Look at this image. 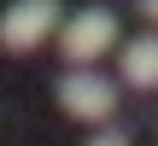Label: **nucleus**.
Wrapping results in <instances>:
<instances>
[{"label": "nucleus", "instance_id": "f257e3e1", "mask_svg": "<svg viewBox=\"0 0 158 146\" xmlns=\"http://www.w3.org/2000/svg\"><path fill=\"white\" fill-rule=\"evenodd\" d=\"M53 94H59L64 117H76V123H106V117L117 111V82L100 76L94 64H70V70L53 82Z\"/></svg>", "mask_w": 158, "mask_h": 146}, {"label": "nucleus", "instance_id": "f03ea898", "mask_svg": "<svg viewBox=\"0 0 158 146\" xmlns=\"http://www.w3.org/2000/svg\"><path fill=\"white\" fill-rule=\"evenodd\" d=\"M117 47V12H106V6H82L76 18H64V29H59V53L70 59V64H94V59H106Z\"/></svg>", "mask_w": 158, "mask_h": 146}, {"label": "nucleus", "instance_id": "7ed1b4c3", "mask_svg": "<svg viewBox=\"0 0 158 146\" xmlns=\"http://www.w3.org/2000/svg\"><path fill=\"white\" fill-rule=\"evenodd\" d=\"M59 29V0H18L12 12H0V47L6 53H29Z\"/></svg>", "mask_w": 158, "mask_h": 146}, {"label": "nucleus", "instance_id": "20e7f679", "mask_svg": "<svg viewBox=\"0 0 158 146\" xmlns=\"http://www.w3.org/2000/svg\"><path fill=\"white\" fill-rule=\"evenodd\" d=\"M123 53V82L129 88H158V29H147V35H135L129 47H117Z\"/></svg>", "mask_w": 158, "mask_h": 146}, {"label": "nucleus", "instance_id": "39448f33", "mask_svg": "<svg viewBox=\"0 0 158 146\" xmlns=\"http://www.w3.org/2000/svg\"><path fill=\"white\" fill-rule=\"evenodd\" d=\"M88 146H129V135H123V129H106V135H94Z\"/></svg>", "mask_w": 158, "mask_h": 146}, {"label": "nucleus", "instance_id": "423d86ee", "mask_svg": "<svg viewBox=\"0 0 158 146\" xmlns=\"http://www.w3.org/2000/svg\"><path fill=\"white\" fill-rule=\"evenodd\" d=\"M135 6H141V18H152V23H158V0H135Z\"/></svg>", "mask_w": 158, "mask_h": 146}]
</instances>
